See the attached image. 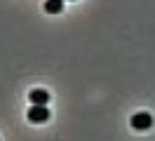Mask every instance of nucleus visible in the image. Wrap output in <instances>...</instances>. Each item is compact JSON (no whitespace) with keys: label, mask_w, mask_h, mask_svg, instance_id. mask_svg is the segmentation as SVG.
Wrapping results in <instances>:
<instances>
[{"label":"nucleus","mask_w":155,"mask_h":141,"mask_svg":"<svg viewBox=\"0 0 155 141\" xmlns=\"http://www.w3.org/2000/svg\"><path fill=\"white\" fill-rule=\"evenodd\" d=\"M132 127H134L136 132H146L153 127V118H150V113H134L132 115Z\"/></svg>","instance_id":"1"},{"label":"nucleus","mask_w":155,"mask_h":141,"mask_svg":"<svg viewBox=\"0 0 155 141\" xmlns=\"http://www.w3.org/2000/svg\"><path fill=\"white\" fill-rule=\"evenodd\" d=\"M28 120L31 122H47L49 120V108L47 106H31L28 108Z\"/></svg>","instance_id":"2"},{"label":"nucleus","mask_w":155,"mask_h":141,"mask_svg":"<svg viewBox=\"0 0 155 141\" xmlns=\"http://www.w3.org/2000/svg\"><path fill=\"white\" fill-rule=\"evenodd\" d=\"M28 99H31L33 106H47L49 103V92L47 89H31Z\"/></svg>","instance_id":"3"},{"label":"nucleus","mask_w":155,"mask_h":141,"mask_svg":"<svg viewBox=\"0 0 155 141\" xmlns=\"http://www.w3.org/2000/svg\"><path fill=\"white\" fill-rule=\"evenodd\" d=\"M64 9V0H47L45 2V12L47 14H59Z\"/></svg>","instance_id":"4"}]
</instances>
